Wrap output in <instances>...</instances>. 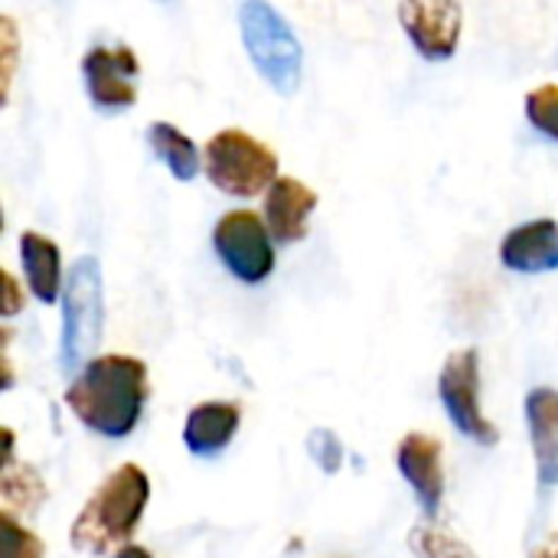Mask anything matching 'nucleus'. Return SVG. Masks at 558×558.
<instances>
[{"label":"nucleus","instance_id":"nucleus-1","mask_svg":"<svg viewBox=\"0 0 558 558\" xmlns=\"http://www.w3.org/2000/svg\"><path fill=\"white\" fill-rule=\"evenodd\" d=\"M147 402V366L134 356H98L69 386V412L105 438L134 432Z\"/></svg>","mask_w":558,"mask_h":558},{"label":"nucleus","instance_id":"nucleus-2","mask_svg":"<svg viewBox=\"0 0 558 558\" xmlns=\"http://www.w3.org/2000/svg\"><path fill=\"white\" fill-rule=\"evenodd\" d=\"M150 497L147 474L137 464H121L85 504L72 523V546L92 556H105L131 539Z\"/></svg>","mask_w":558,"mask_h":558},{"label":"nucleus","instance_id":"nucleus-3","mask_svg":"<svg viewBox=\"0 0 558 558\" xmlns=\"http://www.w3.org/2000/svg\"><path fill=\"white\" fill-rule=\"evenodd\" d=\"M239 23L255 69L275 92L291 95L301 82V43L291 26L265 0H242Z\"/></svg>","mask_w":558,"mask_h":558},{"label":"nucleus","instance_id":"nucleus-4","mask_svg":"<svg viewBox=\"0 0 558 558\" xmlns=\"http://www.w3.org/2000/svg\"><path fill=\"white\" fill-rule=\"evenodd\" d=\"M206 173L229 196H258L278 180V157L268 144L229 128L206 144Z\"/></svg>","mask_w":558,"mask_h":558},{"label":"nucleus","instance_id":"nucleus-5","mask_svg":"<svg viewBox=\"0 0 558 558\" xmlns=\"http://www.w3.org/2000/svg\"><path fill=\"white\" fill-rule=\"evenodd\" d=\"M101 271L92 255L78 258L62 291V366L75 369L85 363L101 340Z\"/></svg>","mask_w":558,"mask_h":558},{"label":"nucleus","instance_id":"nucleus-6","mask_svg":"<svg viewBox=\"0 0 558 558\" xmlns=\"http://www.w3.org/2000/svg\"><path fill=\"white\" fill-rule=\"evenodd\" d=\"M213 245L222 265L245 284L265 281L275 268L271 229L248 209L226 213L213 232Z\"/></svg>","mask_w":558,"mask_h":558},{"label":"nucleus","instance_id":"nucleus-7","mask_svg":"<svg viewBox=\"0 0 558 558\" xmlns=\"http://www.w3.org/2000/svg\"><path fill=\"white\" fill-rule=\"evenodd\" d=\"M438 392H441V405L448 409V415L461 435H468L481 445H497L500 435L481 412V356H477V350H461V353L448 356L441 379H438Z\"/></svg>","mask_w":558,"mask_h":558},{"label":"nucleus","instance_id":"nucleus-8","mask_svg":"<svg viewBox=\"0 0 558 558\" xmlns=\"http://www.w3.org/2000/svg\"><path fill=\"white\" fill-rule=\"evenodd\" d=\"M82 72H85L88 95L98 108L114 111L134 105L137 98L134 78L141 72V62L128 46H95L85 56Z\"/></svg>","mask_w":558,"mask_h":558},{"label":"nucleus","instance_id":"nucleus-9","mask_svg":"<svg viewBox=\"0 0 558 558\" xmlns=\"http://www.w3.org/2000/svg\"><path fill=\"white\" fill-rule=\"evenodd\" d=\"M399 20L428 59H448L461 39V3L458 0H402Z\"/></svg>","mask_w":558,"mask_h":558},{"label":"nucleus","instance_id":"nucleus-10","mask_svg":"<svg viewBox=\"0 0 558 558\" xmlns=\"http://www.w3.org/2000/svg\"><path fill=\"white\" fill-rule=\"evenodd\" d=\"M399 471L422 500L425 513H438L445 497V471H441V441L422 432H412L399 445Z\"/></svg>","mask_w":558,"mask_h":558},{"label":"nucleus","instance_id":"nucleus-11","mask_svg":"<svg viewBox=\"0 0 558 558\" xmlns=\"http://www.w3.org/2000/svg\"><path fill=\"white\" fill-rule=\"evenodd\" d=\"M317 206V193L294 177H278L265 199V219L278 242L294 245L307 235V216Z\"/></svg>","mask_w":558,"mask_h":558},{"label":"nucleus","instance_id":"nucleus-12","mask_svg":"<svg viewBox=\"0 0 558 558\" xmlns=\"http://www.w3.org/2000/svg\"><path fill=\"white\" fill-rule=\"evenodd\" d=\"M500 258L513 271H553L558 268V226L553 219H536L520 229H513L504 239Z\"/></svg>","mask_w":558,"mask_h":558},{"label":"nucleus","instance_id":"nucleus-13","mask_svg":"<svg viewBox=\"0 0 558 558\" xmlns=\"http://www.w3.org/2000/svg\"><path fill=\"white\" fill-rule=\"evenodd\" d=\"M526 418L533 435V451L539 464V481L546 487H558V392L533 389L526 399Z\"/></svg>","mask_w":558,"mask_h":558},{"label":"nucleus","instance_id":"nucleus-14","mask_svg":"<svg viewBox=\"0 0 558 558\" xmlns=\"http://www.w3.org/2000/svg\"><path fill=\"white\" fill-rule=\"evenodd\" d=\"M242 412L232 402H203L190 412L186 428H183V441L193 454L209 458L219 454L239 432Z\"/></svg>","mask_w":558,"mask_h":558},{"label":"nucleus","instance_id":"nucleus-15","mask_svg":"<svg viewBox=\"0 0 558 558\" xmlns=\"http://www.w3.org/2000/svg\"><path fill=\"white\" fill-rule=\"evenodd\" d=\"M20 258H23V271H26V281H29V291L36 294V301L52 304L59 298V281H62L59 245L39 232H23Z\"/></svg>","mask_w":558,"mask_h":558},{"label":"nucleus","instance_id":"nucleus-16","mask_svg":"<svg viewBox=\"0 0 558 558\" xmlns=\"http://www.w3.org/2000/svg\"><path fill=\"white\" fill-rule=\"evenodd\" d=\"M147 141L154 147V154L170 167V173L177 180H193L199 173V150L190 137H183L173 124L167 121H154L147 128Z\"/></svg>","mask_w":558,"mask_h":558},{"label":"nucleus","instance_id":"nucleus-17","mask_svg":"<svg viewBox=\"0 0 558 558\" xmlns=\"http://www.w3.org/2000/svg\"><path fill=\"white\" fill-rule=\"evenodd\" d=\"M526 114L530 121L549 134V137H558V85H539L530 92L526 98Z\"/></svg>","mask_w":558,"mask_h":558},{"label":"nucleus","instance_id":"nucleus-18","mask_svg":"<svg viewBox=\"0 0 558 558\" xmlns=\"http://www.w3.org/2000/svg\"><path fill=\"white\" fill-rule=\"evenodd\" d=\"M415 553L422 558H477L464 543H458L454 536L438 533V530H418Z\"/></svg>","mask_w":558,"mask_h":558},{"label":"nucleus","instance_id":"nucleus-19","mask_svg":"<svg viewBox=\"0 0 558 558\" xmlns=\"http://www.w3.org/2000/svg\"><path fill=\"white\" fill-rule=\"evenodd\" d=\"M0 526H3V558H43V543L29 530H23L10 513H3Z\"/></svg>","mask_w":558,"mask_h":558},{"label":"nucleus","instance_id":"nucleus-20","mask_svg":"<svg viewBox=\"0 0 558 558\" xmlns=\"http://www.w3.org/2000/svg\"><path fill=\"white\" fill-rule=\"evenodd\" d=\"M311 451H314L317 464H320L327 474H333V471L340 468V461H343V448H340V441H337L330 432H317V435L311 438Z\"/></svg>","mask_w":558,"mask_h":558},{"label":"nucleus","instance_id":"nucleus-21","mask_svg":"<svg viewBox=\"0 0 558 558\" xmlns=\"http://www.w3.org/2000/svg\"><path fill=\"white\" fill-rule=\"evenodd\" d=\"M13 62H16V29H13V20H3V95L10 92Z\"/></svg>","mask_w":558,"mask_h":558},{"label":"nucleus","instance_id":"nucleus-22","mask_svg":"<svg viewBox=\"0 0 558 558\" xmlns=\"http://www.w3.org/2000/svg\"><path fill=\"white\" fill-rule=\"evenodd\" d=\"M23 307V298H20V288H16V281H13V275L10 271H3V314L7 317H13L16 311Z\"/></svg>","mask_w":558,"mask_h":558},{"label":"nucleus","instance_id":"nucleus-23","mask_svg":"<svg viewBox=\"0 0 558 558\" xmlns=\"http://www.w3.org/2000/svg\"><path fill=\"white\" fill-rule=\"evenodd\" d=\"M118 558H150V553H147V549H141V546H128V549H121V553H118Z\"/></svg>","mask_w":558,"mask_h":558},{"label":"nucleus","instance_id":"nucleus-24","mask_svg":"<svg viewBox=\"0 0 558 558\" xmlns=\"http://www.w3.org/2000/svg\"><path fill=\"white\" fill-rule=\"evenodd\" d=\"M546 558H558V549H553V553H549V556Z\"/></svg>","mask_w":558,"mask_h":558}]
</instances>
